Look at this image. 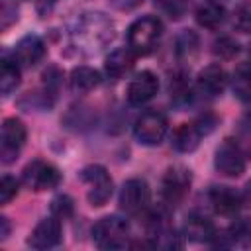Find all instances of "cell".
Instances as JSON below:
<instances>
[{
    "instance_id": "f546056e",
    "label": "cell",
    "mask_w": 251,
    "mask_h": 251,
    "mask_svg": "<svg viewBox=\"0 0 251 251\" xmlns=\"http://www.w3.org/2000/svg\"><path fill=\"white\" fill-rule=\"evenodd\" d=\"M247 196H249V198H251V182H249V184H247Z\"/></svg>"
},
{
    "instance_id": "7a4b0ae2",
    "label": "cell",
    "mask_w": 251,
    "mask_h": 251,
    "mask_svg": "<svg viewBox=\"0 0 251 251\" xmlns=\"http://www.w3.org/2000/svg\"><path fill=\"white\" fill-rule=\"evenodd\" d=\"M129 226L120 216L100 218L92 227V239L100 249H122L127 245Z\"/></svg>"
},
{
    "instance_id": "ba28073f",
    "label": "cell",
    "mask_w": 251,
    "mask_h": 251,
    "mask_svg": "<svg viewBox=\"0 0 251 251\" xmlns=\"http://www.w3.org/2000/svg\"><path fill=\"white\" fill-rule=\"evenodd\" d=\"M25 126L22 120L18 118H6L4 124H2V145H0V157H2V163L8 165L12 163L20 149L24 147L25 143Z\"/></svg>"
},
{
    "instance_id": "277c9868",
    "label": "cell",
    "mask_w": 251,
    "mask_h": 251,
    "mask_svg": "<svg viewBox=\"0 0 251 251\" xmlns=\"http://www.w3.org/2000/svg\"><path fill=\"white\" fill-rule=\"evenodd\" d=\"M22 182L29 190L43 192V190H51V188L59 186L61 173L51 163L41 161V159H35V161L27 163L24 167V171H22Z\"/></svg>"
},
{
    "instance_id": "ffe728a7",
    "label": "cell",
    "mask_w": 251,
    "mask_h": 251,
    "mask_svg": "<svg viewBox=\"0 0 251 251\" xmlns=\"http://www.w3.org/2000/svg\"><path fill=\"white\" fill-rule=\"evenodd\" d=\"M20 84V65L10 59H2L0 67V92L8 96Z\"/></svg>"
},
{
    "instance_id": "603a6c76",
    "label": "cell",
    "mask_w": 251,
    "mask_h": 251,
    "mask_svg": "<svg viewBox=\"0 0 251 251\" xmlns=\"http://www.w3.org/2000/svg\"><path fill=\"white\" fill-rule=\"evenodd\" d=\"M233 25L241 33H251V2H243L233 12Z\"/></svg>"
},
{
    "instance_id": "d4e9b609",
    "label": "cell",
    "mask_w": 251,
    "mask_h": 251,
    "mask_svg": "<svg viewBox=\"0 0 251 251\" xmlns=\"http://www.w3.org/2000/svg\"><path fill=\"white\" fill-rule=\"evenodd\" d=\"M18 190H20L18 180L10 175H4L0 180V204H8L12 198H16Z\"/></svg>"
},
{
    "instance_id": "4316f807",
    "label": "cell",
    "mask_w": 251,
    "mask_h": 251,
    "mask_svg": "<svg viewBox=\"0 0 251 251\" xmlns=\"http://www.w3.org/2000/svg\"><path fill=\"white\" fill-rule=\"evenodd\" d=\"M188 94H190V90H188V86H186V82L182 80V78H175L173 82H171V96H173V100H188Z\"/></svg>"
},
{
    "instance_id": "7402d4cb",
    "label": "cell",
    "mask_w": 251,
    "mask_h": 251,
    "mask_svg": "<svg viewBox=\"0 0 251 251\" xmlns=\"http://www.w3.org/2000/svg\"><path fill=\"white\" fill-rule=\"evenodd\" d=\"M198 51V37H196V33H192V31H184V33H180L178 35V39H176V53L180 55V57H194V53Z\"/></svg>"
},
{
    "instance_id": "3957f363",
    "label": "cell",
    "mask_w": 251,
    "mask_h": 251,
    "mask_svg": "<svg viewBox=\"0 0 251 251\" xmlns=\"http://www.w3.org/2000/svg\"><path fill=\"white\" fill-rule=\"evenodd\" d=\"M80 180L86 184V200L92 208H100L110 200L112 190H114V182H112V178L104 167L90 165V167L82 169Z\"/></svg>"
},
{
    "instance_id": "484cf974",
    "label": "cell",
    "mask_w": 251,
    "mask_h": 251,
    "mask_svg": "<svg viewBox=\"0 0 251 251\" xmlns=\"http://www.w3.org/2000/svg\"><path fill=\"white\" fill-rule=\"evenodd\" d=\"M237 51H239V45L231 37H220L214 43V53L222 59H231V57L237 55Z\"/></svg>"
},
{
    "instance_id": "6da1fadb",
    "label": "cell",
    "mask_w": 251,
    "mask_h": 251,
    "mask_svg": "<svg viewBox=\"0 0 251 251\" xmlns=\"http://www.w3.org/2000/svg\"><path fill=\"white\" fill-rule=\"evenodd\" d=\"M163 33L161 20L155 16L137 18L127 29V43L135 55H147L155 49Z\"/></svg>"
},
{
    "instance_id": "5b68a950",
    "label": "cell",
    "mask_w": 251,
    "mask_h": 251,
    "mask_svg": "<svg viewBox=\"0 0 251 251\" xmlns=\"http://www.w3.org/2000/svg\"><path fill=\"white\" fill-rule=\"evenodd\" d=\"M167 129H169L167 116L163 112L149 110L137 118L133 133L141 145H159L163 141Z\"/></svg>"
},
{
    "instance_id": "4fadbf2b",
    "label": "cell",
    "mask_w": 251,
    "mask_h": 251,
    "mask_svg": "<svg viewBox=\"0 0 251 251\" xmlns=\"http://www.w3.org/2000/svg\"><path fill=\"white\" fill-rule=\"evenodd\" d=\"M198 88L206 94V96H218L226 90V84H227V75L226 71L212 63L208 67H204L200 73H198Z\"/></svg>"
},
{
    "instance_id": "9a60e30c",
    "label": "cell",
    "mask_w": 251,
    "mask_h": 251,
    "mask_svg": "<svg viewBox=\"0 0 251 251\" xmlns=\"http://www.w3.org/2000/svg\"><path fill=\"white\" fill-rule=\"evenodd\" d=\"M204 135V129L200 127L198 122L192 124H180L175 131H173V147L180 153H190L198 147L200 139Z\"/></svg>"
},
{
    "instance_id": "30bf717a",
    "label": "cell",
    "mask_w": 251,
    "mask_h": 251,
    "mask_svg": "<svg viewBox=\"0 0 251 251\" xmlns=\"http://www.w3.org/2000/svg\"><path fill=\"white\" fill-rule=\"evenodd\" d=\"M61 239H63L61 220L57 216H49V218H43L33 227V231L27 237V245L31 249H51L59 245Z\"/></svg>"
},
{
    "instance_id": "d6986e66",
    "label": "cell",
    "mask_w": 251,
    "mask_h": 251,
    "mask_svg": "<svg viewBox=\"0 0 251 251\" xmlns=\"http://www.w3.org/2000/svg\"><path fill=\"white\" fill-rule=\"evenodd\" d=\"M100 73L92 67H76L71 73V86L76 92H90L100 84Z\"/></svg>"
},
{
    "instance_id": "e0dca14e",
    "label": "cell",
    "mask_w": 251,
    "mask_h": 251,
    "mask_svg": "<svg viewBox=\"0 0 251 251\" xmlns=\"http://www.w3.org/2000/svg\"><path fill=\"white\" fill-rule=\"evenodd\" d=\"M224 20H226V8L220 2L210 0V2L200 4L196 10V22H198V25H202L206 29L220 27L224 24Z\"/></svg>"
},
{
    "instance_id": "5bb4252c",
    "label": "cell",
    "mask_w": 251,
    "mask_h": 251,
    "mask_svg": "<svg viewBox=\"0 0 251 251\" xmlns=\"http://www.w3.org/2000/svg\"><path fill=\"white\" fill-rule=\"evenodd\" d=\"M208 196H210V202H212L214 210L218 214H222V216H233V214H237L239 208H241V204H243L241 196L235 190H231L229 186H214Z\"/></svg>"
},
{
    "instance_id": "7c38bea8",
    "label": "cell",
    "mask_w": 251,
    "mask_h": 251,
    "mask_svg": "<svg viewBox=\"0 0 251 251\" xmlns=\"http://www.w3.org/2000/svg\"><path fill=\"white\" fill-rule=\"evenodd\" d=\"M45 43L37 35H25L14 49V61L20 67H35L45 57Z\"/></svg>"
},
{
    "instance_id": "83f0119b",
    "label": "cell",
    "mask_w": 251,
    "mask_h": 251,
    "mask_svg": "<svg viewBox=\"0 0 251 251\" xmlns=\"http://www.w3.org/2000/svg\"><path fill=\"white\" fill-rule=\"evenodd\" d=\"M8 231H10L8 218H0V239H6L8 237Z\"/></svg>"
},
{
    "instance_id": "ac0fdd59",
    "label": "cell",
    "mask_w": 251,
    "mask_h": 251,
    "mask_svg": "<svg viewBox=\"0 0 251 251\" xmlns=\"http://www.w3.org/2000/svg\"><path fill=\"white\" fill-rule=\"evenodd\" d=\"M184 235L190 241H210L216 237L214 226L204 216H190L184 224Z\"/></svg>"
},
{
    "instance_id": "52a82bcc",
    "label": "cell",
    "mask_w": 251,
    "mask_h": 251,
    "mask_svg": "<svg viewBox=\"0 0 251 251\" xmlns=\"http://www.w3.org/2000/svg\"><path fill=\"white\" fill-rule=\"evenodd\" d=\"M214 167L220 175L235 178L241 176L245 171V157L239 149V145L231 139H226L218 149H216V157H214Z\"/></svg>"
},
{
    "instance_id": "44dd1931",
    "label": "cell",
    "mask_w": 251,
    "mask_h": 251,
    "mask_svg": "<svg viewBox=\"0 0 251 251\" xmlns=\"http://www.w3.org/2000/svg\"><path fill=\"white\" fill-rule=\"evenodd\" d=\"M233 92L241 100H251V67H239L233 76Z\"/></svg>"
},
{
    "instance_id": "f1b7e54d",
    "label": "cell",
    "mask_w": 251,
    "mask_h": 251,
    "mask_svg": "<svg viewBox=\"0 0 251 251\" xmlns=\"http://www.w3.org/2000/svg\"><path fill=\"white\" fill-rule=\"evenodd\" d=\"M120 8H131V6H135V4H139L141 0H114Z\"/></svg>"
},
{
    "instance_id": "8fae6325",
    "label": "cell",
    "mask_w": 251,
    "mask_h": 251,
    "mask_svg": "<svg viewBox=\"0 0 251 251\" xmlns=\"http://www.w3.org/2000/svg\"><path fill=\"white\" fill-rule=\"evenodd\" d=\"M157 90H159V78H157V75L155 73H151V71H141V73H137L133 78H131V82L127 84V100L131 102V104H145V102H149L155 94H157Z\"/></svg>"
},
{
    "instance_id": "cb8c5ba5",
    "label": "cell",
    "mask_w": 251,
    "mask_h": 251,
    "mask_svg": "<svg viewBox=\"0 0 251 251\" xmlns=\"http://www.w3.org/2000/svg\"><path fill=\"white\" fill-rule=\"evenodd\" d=\"M73 208H75V206H73V200H71L69 196H65V194L53 198V202H51V214L57 216L59 220L71 218V216H73Z\"/></svg>"
},
{
    "instance_id": "8992f818",
    "label": "cell",
    "mask_w": 251,
    "mask_h": 251,
    "mask_svg": "<svg viewBox=\"0 0 251 251\" xmlns=\"http://www.w3.org/2000/svg\"><path fill=\"white\" fill-rule=\"evenodd\" d=\"M190 184H192V175L186 167H180V165L169 167L163 175V180H161L163 198L169 204H178L188 194Z\"/></svg>"
},
{
    "instance_id": "2e32d148",
    "label": "cell",
    "mask_w": 251,
    "mask_h": 251,
    "mask_svg": "<svg viewBox=\"0 0 251 251\" xmlns=\"http://www.w3.org/2000/svg\"><path fill=\"white\" fill-rule=\"evenodd\" d=\"M133 65H135V53L129 47H122V49L112 51L106 57L104 69L110 78H122L133 69Z\"/></svg>"
},
{
    "instance_id": "9c48e42d",
    "label": "cell",
    "mask_w": 251,
    "mask_h": 251,
    "mask_svg": "<svg viewBox=\"0 0 251 251\" xmlns=\"http://www.w3.org/2000/svg\"><path fill=\"white\" fill-rule=\"evenodd\" d=\"M149 204V186L143 178H129L120 190V208L127 214H139Z\"/></svg>"
}]
</instances>
